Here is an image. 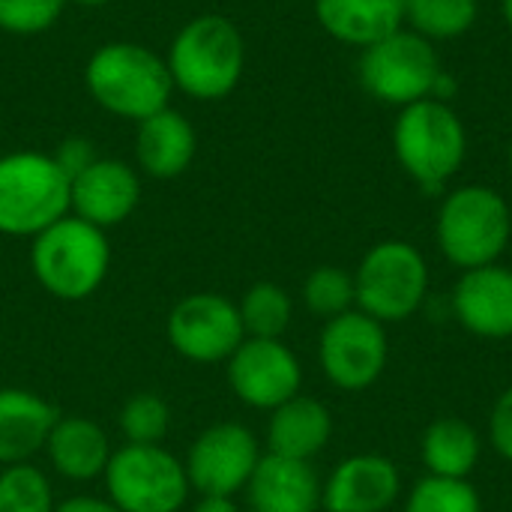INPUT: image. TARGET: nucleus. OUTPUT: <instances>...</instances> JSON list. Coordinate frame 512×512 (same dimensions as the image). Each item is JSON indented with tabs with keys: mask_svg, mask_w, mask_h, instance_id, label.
Instances as JSON below:
<instances>
[{
	"mask_svg": "<svg viewBox=\"0 0 512 512\" xmlns=\"http://www.w3.org/2000/svg\"><path fill=\"white\" fill-rule=\"evenodd\" d=\"M84 90L105 114L141 123L171 105L174 81L162 54L132 39H114L87 57Z\"/></svg>",
	"mask_w": 512,
	"mask_h": 512,
	"instance_id": "nucleus-1",
	"label": "nucleus"
},
{
	"mask_svg": "<svg viewBox=\"0 0 512 512\" xmlns=\"http://www.w3.org/2000/svg\"><path fill=\"white\" fill-rule=\"evenodd\" d=\"M165 63L174 90L195 102H219L231 96L243 78L246 39L228 15L204 12L174 33Z\"/></svg>",
	"mask_w": 512,
	"mask_h": 512,
	"instance_id": "nucleus-2",
	"label": "nucleus"
},
{
	"mask_svg": "<svg viewBox=\"0 0 512 512\" xmlns=\"http://www.w3.org/2000/svg\"><path fill=\"white\" fill-rule=\"evenodd\" d=\"M512 237L510 201L486 186L465 183L444 195L435 216V243L456 270L498 264Z\"/></svg>",
	"mask_w": 512,
	"mask_h": 512,
	"instance_id": "nucleus-3",
	"label": "nucleus"
},
{
	"mask_svg": "<svg viewBox=\"0 0 512 512\" xmlns=\"http://www.w3.org/2000/svg\"><path fill=\"white\" fill-rule=\"evenodd\" d=\"M393 153L402 171L423 192H444L468 159V126L444 99H423L399 108Z\"/></svg>",
	"mask_w": 512,
	"mask_h": 512,
	"instance_id": "nucleus-4",
	"label": "nucleus"
},
{
	"mask_svg": "<svg viewBox=\"0 0 512 512\" xmlns=\"http://www.w3.org/2000/svg\"><path fill=\"white\" fill-rule=\"evenodd\" d=\"M111 267V246L102 228L66 213L30 243V270L57 300L78 303L93 297Z\"/></svg>",
	"mask_w": 512,
	"mask_h": 512,
	"instance_id": "nucleus-5",
	"label": "nucleus"
},
{
	"mask_svg": "<svg viewBox=\"0 0 512 512\" xmlns=\"http://www.w3.org/2000/svg\"><path fill=\"white\" fill-rule=\"evenodd\" d=\"M432 285L426 255L408 240H381L369 246L354 270L357 309L387 324L414 318Z\"/></svg>",
	"mask_w": 512,
	"mask_h": 512,
	"instance_id": "nucleus-6",
	"label": "nucleus"
},
{
	"mask_svg": "<svg viewBox=\"0 0 512 512\" xmlns=\"http://www.w3.org/2000/svg\"><path fill=\"white\" fill-rule=\"evenodd\" d=\"M69 213V177L51 153L12 150L0 156V234L36 237Z\"/></svg>",
	"mask_w": 512,
	"mask_h": 512,
	"instance_id": "nucleus-7",
	"label": "nucleus"
},
{
	"mask_svg": "<svg viewBox=\"0 0 512 512\" xmlns=\"http://www.w3.org/2000/svg\"><path fill=\"white\" fill-rule=\"evenodd\" d=\"M444 72L447 69L435 42L423 39L408 27H399L396 33L363 48L357 63L363 90L375 102L393 108H408L414 102L435 99Z\"/></svg>",
	"mask_w": 512,
	"mask_h": 512,
	"instance_id": "nucleus-8",
	"label": "nucleus"
},
{
	"mask_svg": "<svg viewBox=\"0 0 512 512\" xmlns=\"http://www.w3.org/2000/svg\"><path fill=\"white\" fill-rule=\"evenodd\" d=\"M108 501L123 512H180L189 501L186 465L159 447L123 444L102 474Z\"/></svg>",
	"mask_w": 512,
	"mask_h": 512,
	"instance_id": "nucleus-9",
	"label": "nucleus"
},
{
	"mask_svg": "<svg viewBox=\"0 0 512 512\" xmlns=\"http://www.w3.org/2000/svg\"><path fill=\"white\" fill-rule=\"evenodd\" d=\"M318 363L324 378L342 393L375 387L390 363L387 327L360 309L324 321L318 336Z\"/></svg>",
	"mask_w": 512,
	"mask_h": 512,
	"instance_id": "nucleus-10",
	"label": "nucleus"
},
{
	"mask_svg": "<svg viewBox=\"0 0 512 512\" xmlns=\"http://www.w3.org/2000/svg\"><path fill=\"white\" fill-rule=\"evenodd\" d=\"M171 348L192 363H228V357L246 339L240 309L231 297L201 291L183 297L168 315Z\"/></svg>",
	"mask_w": 512,
	"mask_h": 512,
	"instance_id": "nucleus-11",
	"label": "nucleus"
},
{
	"mask_svg": "<svg viewBox=\"0 0 512 512\" xmlns=\"http://www.w3.org/2000/svg\"><path fill=\"white\" fill-rule=\"evenodd\" d=\"M261 456V444L249 426L213 423L195 438L183 465L189 486L198 495L234 498L237 492H246Z\"/></svg>",
	"mask_w": 512,
	"mask_h": 512,
	"instance_id": "nucleus-12",
	"label": "nucleus"
},
{
	"mask_svg": "<svg viewBox=\"0 0 512 512\" xmlns=\"http://www.w3.org/2000/svg\"><path fill=\"white\" fill-rule=\"evenodd\" d=\"M225 372L231 393L255 411H273L294 399L303 387V366L282 339L246 336L228 357Z\"/></svg>",
	"mask_w": 512,
	"mask_h": 512,
	"instance_id": "nucleus-13",
	"label": "nucleus"
},
{
	"mask_svg": "<svg viewBox=\"0 0 512 512\" xmlns=\"http://www.w3.org/2000/svg\"><path fill=\"white\" fill-rule=\"evenodd\" d=\"M141 204V171L123 159L99 156L69 183V213L108 231L123 225Z\"/></svg>",
	"mask_w": 512,
	"mask_h": 512,
	"instance_id": "nucleus-14",
	"label": "nucleus"
},
{
	"mask_svg": "<svg viewBox=\"0 0 512 512\" xmlns=\"http://www.w3.org/2000/svg\"><path fill=\"white\" fill-rule=\"evenodd\" d=\"M402 498V474L390 456L357 453L342 459L321 489L324 512H390Z\"/></svg>",
	"mask_w": 512,
	"mask_h": 512,
	"instance_id": "nucleus-15",
	"label": "nucleus"
},
{
	"mask_svg": "<svg viewBox=\"0 0 512 512\" xmlns=\"http://www.w3.org/2000/svg\"><path fill=\"white\" fill-rule=\"evenodd\" d=\"M453 318L477 339H512V267L486 264L465 270L450 294Z\"/></svg>",
	"mask_w": 512,
	"mask_h": 512,
	"instance_id": "nucleus-16",
	"label": "nucleus"
},
{
	"mask_svg": "<svg viewBox=\"0 0 512 512\" xmlns=\"http://www.w3.org/2000/svg\"><path fill=\"white\" fill-rule=\"evenodd\" d=\"M198 153V132L177 108H162L135 123V168L153 180L180 177Z\"/></svg>",
	"mask_w": 512,
	"mask_h": 512,
	"instance_id": "nucleus-17",
	"label": "nucleus"
},
{
	"mask_svg": "<svg viewBox=\"0 0 512 512\" xmlns=\"http://www.w3.org/2000/svg\"><path fill=\"white\" fill-rule=\"evenodd\" d=\"M321 489L324 483L312 462L264 453L246 498L252 512H321Z\"/></svg>",
	"mask_w": 512,
	"mask_h": 512,
	"instance_id": "nucleus-18",
	"label": "nucleus"
},
{
	"mask_svg": "<svg viewBox=\"0 0 512 512\" xmlns=\"http://www.w3.org/2000/svg\"><path fill=\"white\" fill-rule=\"evenodd\" d=\"M57 408L33 390H0V468L24 465L39 450L57 423Z\"/></svg>",
	"mask_w": 512,
	"mask_h": 512,
	"instance_id": "nucleus-19",
	"label": "nucleus"
},
{
	"mask_svg": "<svg viewBox=\"0 0 512 512\" xmlns=\"http://www.w3.org/2000/svg\"><path fill=\"white\" fill-rule=\"evenodd\" d=\"M330 438H333V414L315 396L297 393L294 399L270 411L267 453L273 456L312 462L318 453L327 450Z\"/></svg>",
	"mask_w": 512,
	"mask_h": 512,
	"instance_id": "nucleus-20",
	"label": "nucleus"
},
{
	"mask_svg": "<svg viewBox=\"0 0 512 512\" xmlns=\"http://www.w3.org/2000/svg\"><path fill=\"white\" fill-rule=\"evenodd\" d=\"M315 18L342 45L369 48L405 27L402 0H315Z\"/></svg>",
	"mask_w": 512,
	"mask_h": 512,
	"instance_id": "nucleus-21",
	"label": "nucleus"
},
{
	"mask_svg": "<svg viewBox=\"0 0 512 512\" xmlns=\"http://www.w3.org/2000/svg\"><path fill=\"white\" fill-rule=\"evenodd\" d=\"M45 453L60 477L72 483H90L105 474L114 450L102 426L75 414V417H57L45 441Z\"/></svg>",
	"mask_w": 512,
	"mask_h": 512,
	"instance_id": "nucleus-22",
	"label": "nucleus"
},
{
	"mask_svg": "<svg viewBox=\"0 0 512 512\" xmlns=\"http://www.w3.org/2000/svg\"><path fill=\"white\" fill-rule=\"evenodd\" d=\"M483 456L480 432L462 417H438L420 435V459L426 474L447 480H471Z\"/></svg>",
	"mask_w": 512,
	"mask_h": 512,
	"instance_id": "nucleus-23",
	"label": "nucleus"
},
{
	"mask_svg": "<svg viewBox=\"0 0 512 512\" xmlns=\"http://www.w3.org/2000/svg\"><path fill=\"white\" fill-rule=\"evenodd\" d=\"M408 30L429 42L465 36L480 18V0H402Z\"/></svg>",
	"mask_w": 512,
	"mask_h": 512,
	"instance_id": "nucleus-24",
	"label": "nucleus"
},
{
	"mask_svg": "<svg viewBox=\"0 0 512 512\" xmlns=\"http://www.w3.org/2000/svg\"><path fill=\"white\" fill-rule=\"evenodd\" d=\"M249 339H282L294 318L291 294L276 282H255L237 303Z\"/></svg>",
	"mask_w": 512,
	"mask_h": 512,
	"instance_id": "nucleus-25",
	"label": "nucleus"
},
{
	"mask_svg": "<svg viewBox=\"0 0 512 512\" xmlns=\"http://www.w3.org/2000/svg\"><path fill=\"white\" fill-rule=\"evenodd\" d=\"M303 306L315 318H339L351 309H357L354 294V273L336 264H321L303 279Z\"/></svg>",
	"mask_w": 512,
	"mask_h": 512,
	"instance_id": "nucleus-26",
	"label": "nucleus"
},
{
	"mask_svg": "<svg viewBox=\"0 0 512 512\" xmlns=\"http://www.w3.org/2000/svg\"><path fill=\"white\" fill-rule=\"evenodd\" d=\"M402 512H483V498L471 480L426 474L405 492Z\"/></svg>",
	"mask_w": 512,
	"mask_h": 512,
	"instance_id": "nucleus-27",
	"label": "nucleus"
},
{
	"mask_svg": "<svg viewBox=\"0 0 512 512\" xmlns=\"http://www.w3.org/2000/svg\"><path fill=\"white\" fill-rule=\"evenodd\" d=\"M120 432L126 444L159 447L171 432V405L159 393H135L120 411Z\"/></svg>",
	"mask_w": 512,
	"mask_h": 512,
	"instance_id": "nucleus-28",
	"label": "nucleus"
},
{
	"mask_svg": "<svg viewBox=\"0 0 512 512\" xmlns=\"http://www.w3.org/2000/svg\"><path fill=\"white\" fill-rule=\"evenodd\" d=\"M54 492L48 477L24 462L0 468V512H54Z\"/></svg>",
	"mask_w": 512,
	"mask_h": 512,
	"instance_id": "nucleus-29",
	"label": "nucleus"
},
{
	"mask_svg": "<svg viewBox=\"0 0 512 512\" xmlns=\"http://www.w3.org/2000/svg\"><path fill=\"white\" fill-rule=\"evenodd\" d=\"M69 0H0V30L9 36H39L51 30Z\"/></svg>",
	"mask_w": 512,
	"mask_h": 512,
	"instance_id": "nucleus-30",
	"label": "nucleus"
},
{
	"mask_svg": "<svg viewBox=\"0 0 512 512\" xmlns=\"http://www.w3.org/2000/svg\"><path fill=\"white\" fill-rule=\"evenodd\" d=\"M489 444L504 462L512 465V384L495 399L489 411Z\"/></svg>",
	"mask_w": 512,
	"mask_h": 512,
	"instance_id": "nucleus-31",
	"label": "nucleus"
},
{
	"mask_svg": "<svg viewBox=\"0 0 512 512\" xmlns=\"http://www.w3.org/2000/svg\"><path fill=\"white\" fill-rule=\"evenodd\" d=\"M51 156H54V162L60 165V171H63V174L69 177V183H72L84 168H90V165L99 159V150L93 147L90 138H84V135H69V138L60 141V147H57Z\"/></svg>",
	"mask_w": 512,
	"mask_h": 512,
	"instance_id": "nucleus-32",
	"label": "nucleus"
},
{
	"mask_svg": "<svg viewBox=\"0 0 512 512\" xmlns=\"http://www.w3.org/2000/svg\"><path fill=\"white\" fill-rule=\"evenodd\" d=\"M54 512H123V510H117L108 498L102 501V498L78 495V498H69V501L57 504V510Z\"/></svg>",
	"mask_w": 512,
	"mask_h": 512,
	"instance_id": "nucleus-33",
	"label": "nucleus"
},
{
	"mask_svg": "<svg viewBox=\"0 0 512 512\" xmlns=\"http://www.w3.org/2000/svg\"><path fill=\"white\" fill-rule=\"evenodd\" d=\"M192 512H240L234 498L225 495H198V504Z\"/></svg>",
	"mask_w": 512,
	"mask_h": 512,
	"instance_id": "nucleus-34",
	"label": "nucleus"
},
{
	"mask_svg": "<svg viewBox=\"0 0 512 512\" xmlns=\"http://www.w3.org/2000/svg\"><path fill=\"white\" fill-rule=\"evenodd\" d=\"M75 6H84V9H99V6H108L111 0H69Z\"/></svg>",
	"mask_w": 512,
	"mask_h": 512,
	"instance_id": "nucleus-35",
	"label": "nucleus"
},
{
	"mask_svg": "<svg viewBox=\"0 0 512 512\" xmlns=\"http://www.w3.org/2000/svg\"><path fill=\"white\" fill-rule=\"evenodd\" d=\"M501 15H504L507 27L512 30V0H501Z\"/></svg>",
	"mask_w": 512,
	"mask_h": 512,
	"instance_id": "nucleus-36",
	"label": "nucleus"
},
{
	"mask_svg": "<svg viewBox=\"0 0 512 512\" xmlns=\"http://www.w3.org/2000/svg\"><path fill=\"white\" fill-rule=\"evenodd\" d=\"M507 168H510V177H512V141H510V150H507Z\"/></svg>",
	"mask_w": 512,
	"mask_h": 512,
	"instance_id": "nucleus-37",
	"label": "nucleus"
}]
</instances>
